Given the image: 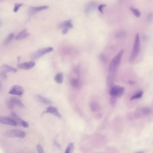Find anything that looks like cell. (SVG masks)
Wrapping results in <instances>:
<instances>
[{
  "mask_svg": "<svg viewBox=\"0 0 153 153\" xmlns=\"http://www.w3.org/2000/svg\"><path fill=\"white\" fill-rule=\"evenodd\" d=\"M68 32V29H67V28H65V29H64L63 30V34L65 35Z\"/></svg>",
  "mask_w": 153,
  "mask_h": 153,
  "instance_id": "obj_31",
  "label": "cell"
},
{
  "mask_svg": "<svg viewBox=\"0 0 153 153\" xmlns=\"http://www.w3.org/2000/svg\"><path fill=\"white\" fill-rule=\"evenodd\" d=\"M74 145L73 143H69V145L67 146V147L66 150V153H71L73 152L74 150Z\"/></svg>",
  "mask_w": 153,
  "mask_h": 153,
  "instance_id": "obj_21",
  "label": "cell"
},
{
  "mask_svg": "<svg viewBox=\"0 0 153 153\" xmlns=\"http://www.w3.org/2000/svg\"><path fill=\"white\" fill-rule=\"evenodd\" d=\"M5 135L10 137H19L24 138L26 136V133L23 131L20 130H10L6 132Z\"/></svg>",
  "mask_w": 153,
  "mask_h": 153,
  "instance_id": "obj_4",
  "label": "cell"
},
{
  "mask_svg": "<svg viewBox=\"0 0 153 153\" xmlns=\"http://www.w3.org/2000/svg\"><path fill=\"white\" fill-rule=\"evenodd\" d=\"M124 92V88L119 86H115L112 88L110 91L111 96L120 98L123 96Z\"/></svg>",
  "mask_w": 153,
  "mask_h": 153,
  "instance_id": "obj_5",
  "label": "cell"
},
{
  "mask_svg": "<svg viewBox=\"0 0 153 153\" xmlns=\"http://www.w3.org/2000/svg\"><path fill=\"white\" fill-rule=\"evenodd\" d=\"M23 6V4L22 3H17V4H15V6L14 8V12H17L20 8Z\"/></svg>",
  "mask_w": 153,
  "mask_h": 153,
  "instance_id": "obj_26",
  "label": "cell"
},
{
  "mask_svg": "<svg viewBox=\"0 0 153 153\" xmlns=\"http://www.w3.org/2000/svg\"><path fill=\"white\" fill-rule=\"evenodd\" d=\"M10 100L12 101L13 103L15 105L17 106L20 107H24V105L22 101L18 99L17 98H12L10 99Z\"/></svg>",
  "mask_w": 153,
  "mask_h": 153,
  "instance_id": "obj_18",
  "label": "cell"
},
{
  "mask_svg": "<svg viewBox=\"0 0 153 153\" xmlns=\"http://www.w3.org/2000/svg\"><path fill=\"white\" fill-rule=\"evenodd\" d=\"M14 37H15V35L14 34L11 33L9 35L7 38H6V40L4 41V44H8L9 43L12 41V40L14 39Z\"/></svg>",
  "mask_w": 153,
  "mask_h": 153,
  "instance_id": "obj_22",
  "label": "cell"
},
{
  "mask_svg": "<svg viewBox=\"0 0 153 153\" xmlns=\"http://www.w3.org/2000/svg\"><path fill=\"white\" fill-rule=\"evenodd\" d=\"M1 76L3 80H6L7 78V76L6 74L7 72H11L16 73L17 72L16 69L7 65H3L1 67Z\"/></svg>",
  "mask_w": 153,
  "mask_h": 153,
  "instance_id": "obj_6",
  "label": "cell"
},
{
  "mask_svg": "<svg viewBox=\"0 0 153 153\" xmlns=\"http://www.w3.org/2000/svg\"><path fill=\"white\" fill-rule=\"evenodd\" d=\"M152 18V16L151 14H149V15H148V16L147 17V19L148 20V21H149L150 20V19H151V18Z\"/></svg>",
  "mask_w": 153,
  "mask_h": 153,
  "instance_id": "obj_33",
  "label": "cell"
},
{
  "mask_svg": "<svg viewBox=\"0 0 153 153\" xmlns=\"http://www.w3.org/2000/svg\"><path fill=\"white\" fill-rule=\"evenodd\" d=\"M54 142H55V144L56 146L58 147L59 148V147H60L61 146V145H60V144H58V142H57V141L56 140H55Z\"/></svg>",
  "mask_w": 153,
  "mask_h": 153,
  "instance_id": "obj_32",
  "label": "cell"
},
{
  "mask_svg": "<svg viewBox=\"0 0 153 153\" xmlns=\"http://www.w3.org/2000/svg\"><path fill=\"white\" fill-rule=\"evenodd\" d=\"M45 113H50L53 115H55L58 118L61 119L62 118V116L60 113L58 112V110L57 108L56 107H54V106H50L47 108V110L45 112H43V114Z\"/></svg>",
  "mask_w": 153,
  "mask_h": 153,
  "instance_id": "obj_10",
  "label": "cell"
},
{
  "mask_svg": "<svg viewBox=\"0 0 153 153\" xmlns=\"http://www.w3.org/2000/svg\"><path fill=\"white\" fill-rule=\"evenodd\" d=\"M129 84H130L133 85V84H135V82L133 81H129Z\"/></svg>",
  "mask_w": 153,
  "mask_h": 153,
  "instance_id": "obj_34",
  "label": "cell"
},
{
  "mask_svg": "<svg viewBox=\"0 0 153 153\" xmlns=\"http://www.w3.org/2000/svg\"><path fill=\"white\" fill-rule=\"evenodd\" d=\"M71 86L74 88H78L81 84L80 80L79 79L76 78H73L70 81Z\"/></svg>",
  "mask_w": 153,
  "mask_h": 153,
  "instance_id": "obj_20",
  "label": "cell"
},
{
  "mask_svg": "<svg viewBox=\"0 0 153 153\" xmlns=\"http://www.w3.org/2000/svg\"><path fill=\"white\" fill-rule=\"evenodd\" d=\"M143 93V92L142 91L139 92L137 93H136L135 95H133V96L132 97V98H131L130 99L131 100H133L140 98L142 97Z\"/></svg>",
  "mask_w": 153,
  "mask_h": 153,
  "instance_id": "obj_23",
  "label": "cell"
},
{
  "mask_svg": "<svg viewBox=\"0 0 153 153\" xmlns=\"http://www.w3.org/2000/svg\"><path fill=\"white\" fill-rule=\"evenodd\" d=\"M130 10H131L132 12L133 13V14H134V16L137 18L140 17V12L139 10H138L137 9L134 8L130 7Z\"/></svg>",
  "mask_w": 153,
  "mask_h": 153,
  "instance_id": "obj_24",
  "label": "cell"
},
{
  "mask_svg": "<svg viewBox=\"0 0 153 153\" xmlns=\"http://www.w3.org/2000/svg\"><path fill=\"white\" fill-rule=\"evenodd\" d=\"M106 4H101L98 7V9L99 11L101 12V13L103 14V9L105 7H106Z\"/></svg>",
  "mask_w": 153,
  "mask_h": 153,
  "instance_id": "obj_29",
  "label": "cell"
},
{
  "mask_svg": "<svg viewBox=\"0 0 153 153\" xmlns=\"http://www.w3.org/2000/svg\"><path fill=\"white\" fill-rule=\"evenodd\" d=\"M90 108L91 111L93 112H98L100 109L99 105L96 101H92L90 103Z\"/></svg>",
  "mask_w": 153,
  "mask_h": 153,
  "instance_id": "obj_17",
  "label": "cell"
},
{
  "mask_svg": "<svg viewBox=\"0 0 153 153\" xmlns=\"http://www.w3.org/2000/svg\"><path fill=\"white\" fill-rule=\"evenodd\" d=\"M35 99L39 103H41L45 105H50L52 104V101L47 98L40 95H36L35 96Z\"/></svg>",
  "mask_w": 153,
  "mask_h": 153,
  "instance_id": "obj_13",
  "label": "cell"
},
{
  "mask_svg": "<svg viewBox=\"0 0 153 153\" xmlns=\"http://www.w3.org/2000/svg\"><path fill=\"white\" fill-rule=\"evenodd\" d=\"M29 33L27 32V30L26 29H24L23 31H21L16 36L15 39L16 41H19V40H23L28 37L29 35Z\"/></svg>",
  "mask_w": 153,
  "mask_h": 153,
  "instance_id": "obj_15",
  "label": "cell"
},
{
  "mask_svg": "<svg viewBox=\"0 0 153 153\" xmlns=\"http://www.w3.org/2000/svg\"><path fill=\"white\" fill-rule=\"evenodd\" d=\"M49 6H40V7H33L29 9V13L30 14H35V13L42 11V10H45L49 8Z\"/></svg>",
  "mask_w": 153,
  "mask_h": 153,
  "instance_id": "obj_14",
  "label": "cell"
},
{
  "mask_svg": "<svg viewBox=\"0 0 153 153\" xmlns=\"http://www.w3.org/2000/svg\"><path fill=\"white\" fill-rule=\"evenodd\" d=\"M37 150H38V152L40 153H44V149L41 146L40 144H38L37 146Z\"/></svg>",
  "mask_w": 153,
  "mask_h": 153,
  "instance_id": "obj_30",
  "label": "cell"
},
{
  "mask_svg": "<svg viewBox=\"0 0 153 153\" xmlns=\"http://www.w3.org/2000/svg\"><path fill=\"white\" fill-rule=\"evenodd\" d=\"M117 98L115 97H113V96H111V104L114 106L115 105V103H116V100H117Z\"/></svg>",
  "mask_w": 153,
  "mask_h": 153,
  "instance_id": "obj_28",
  "label": "cell"
},
{
  "mask_svg": "<svg viewBox=\"0 0 153 153\" xmlns=\"http://www.w3.org/2000/svg\"><path fill=\"white\" fill-rule=\"evenodd\" d=\"M35 65V62L34 61H30V62L22 63V64L18 65V67L19 69L27 70L33 68Z\"/></svg>",
  "mask_w": 153,
  "mask_h": 153,
  "instance_id": "obj_11",
  "label": "cell"
},
{
  "mask_svg": "<svg viewBox=\"0 0 153 153\" xmlns=\"http://www.w3.org/2000/svg\"><path fill=\"white\" fill-rule=\"evenodd\" d=\"M140 50V40L139 34L137 33L135 37L133 44V50L132 53L130 57V61L131 62L134 61L137 56Z\"/></svg>",
  "mask_w": 153,
  "mask_h": 153,
  "instance_id": "obj_2",
  "label": "cell"
},
{
  "mask_svg": "<svg viewBox=\"0 0 153 153\" xmlns=\"http://www.w3.org/2000/svg\"><path fill=\"white\" fill-rule=\"evenodd\" d=\"M96 6H97V4L96 2L94 1L89 2V4L86 5L85 7V10H84L85 13L86 14H89L95 8Z\"/></svg>",
  "mask_w": 153,
  "mask_h": 153,
  "instance_id": "obj_16",
  "label": "cell"
},
{
  "mask_svg": "<svg viewBox=\"0 0 153 153\" xmlns=\"http://www.w3.org/2000/svg\"><path fill=\"white\" fill-rule=\"evenodd\" d=\"M7 106L8 108L9 109L11 110L13 109V108H14V104L13 103L12 101L10 100H8L7 101Z\"/></svg>",
  "mask_w": 153,
  "mask_h": 153,
  "instance_id": "obj_27",
  "label": "cell"
},
{
  "mask_svg": "<svg viewBox=\"0 0 153 153\" xmlns=\"http://www.w3.org/2000/svg\"><path fill=\"white\" fill-rule=\"evenodd\" d=\"M123 50H121L112 60L109 67V76L114 78L115 75L119 68L123 55Z\"/></svg>",
  "mask_w": 153,
  "mask_h": 153,
  "instance_id": "obj_1",
  "label": "cell"
},
{
  "mask_svg": "<svg viewBox=\"0 0 153 153\" xmlns=\"http://www.w3.org/2000/svg\"><path fill=\"white\" fill-rule=\"evenodd\" d=\"M53 51V48L49 47L39 49L38 50L33 53L31 56L32 60H35L41 58L45 54H48Z\"/></svg>",
  "mask_w": 153,
  "mask_h": 153,
  "instance_id": "obj_3",
  "label": "cell"
},
{
  "mask_svg": "<svg viewBox=\"0 0 153 153\" xmlns=\"http://www.w3.org/2000/svg\"><path fill=\"white\" fill-rule=\"evenodd\" d=\"M10 117L16 122L17 124L22 125L24 128H28L29 127L28 123L25 121L24 120L20 118L16 113L12 112L10 114Z\"/></svg>",
  "mask_w": 153,
  "mask_h": 153,
  "instance_id": "obj_8",
  "label": "cell"
},
{
  "mask_svg": "<svg viewBox=\"0 0 153 153\" xmlns=\"http://www.w3.org/2000/svg\"><path fill=\"white\" fill-rule=\"evenodd\" d=\"M141 112H142L143 114L145 115H148L151 113V110L150 108H148V107H145V108H142L141 109Z\"/></svg>",
  "mask_w": 153,
  "mask_h": 153,
  "instance_id": "obj_25",
  "label": "cell"
},
{
  "mask_svg": "<svg viewBox=\"0 0 153 153\" xmlns=\"http://www.w3.org/2000/svg\"><path fill=\"white\" fill-rule=\"evenodd\" d=\"M58 28L60 29H70V28H73L72 23L71 20H66L60 23L58 26Z\"/></svg>",
  "mask_w": 153,
  "mask_h": 153,
  "instance_id": "obj_12",
  "label": "cell"
},
{
  "mask_svg": "<svg viewBox=\"0 0 153 153\" xmlns=\"http://www.w3.org/2000/svg\"><path fill=\"white\" fill-rule=\"evenodd\" d=\"M0 123L2 124H7L13 126H17L18 124L11 117L9 118L5 116H1L0 117Z\"/></svg>",
  "mask_w": 153,
  "mask_h": 153,
  "instance_id": "obj_9",
  "label": "cell"
},
{
  "mask_svg": "<svg viewBox=\"0 0 153 153\" xmlns=\"http://www.w3.org/2000/svg\"><path fill=\"white\" fill-rule=\"evenodd\" d=\"M55 81L57 83L62 84L64 81V74L62 72L58 73L55 77Z\"/></svg>",
  "mask_w": 153,
  "mask_h": 153,
  "instance_id": "obj_19",
  "label": "cell"
},
{
  "mask_svg": "<svg viewBox=\"0 0 153 153\" xmlns=\"http://www.w3.org/2000/svg\"><path fill=\"white\" fill-rule=\"evenodd\" d=\"M24 92V90L23 87L18 85H14L11 88L9 93L11 95L22 96Z\"/></svg>",
  "mask_w": 153,
  "mask_h": 153,
  "instance_id": "obj_7",
  "label": "cell"
}]
</instances>
